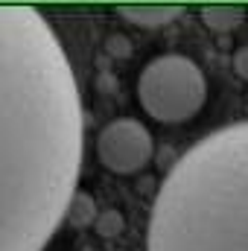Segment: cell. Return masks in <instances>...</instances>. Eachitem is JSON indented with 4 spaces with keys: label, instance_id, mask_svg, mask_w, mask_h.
<instances>
[{
    "label": "cell",
    "instance_id": "cell-2",
    "mask_svg": "<svg viewBox=\"0 0 248 251\" xmlns=\"http://www.w3.org/2000/svg\"><path fill=\"white\" fill-rule=\"evenodd\" d=\"M146 251H248V120L210 131L173 164Z\"/></svg>",
    "mask_w": 248,
    "mask_h": 251
},
{
    "label": "cell",
    "instance_id": "cell-10",
    "mask_svg": "<svg viewBox=\"0 0 248 251\" xmlns=\"http://www.w3.org/2000/svg\"><path fill=\"white\" fill-rule=\"evenodd\" d=\"M234 70H237V76H240V79H246V82H248V44H246V47H240V50L234 53Z\"/></svg>",
    "mask_w": 248,
    "mask_h": 251
},
{
    "label": "cell",
    "instance_id": "cell-1",
    "mask_svg": "<svg viewBox=\"0 0 248 251\" xmlns=\"http://www.w3.org/2000/svg\"><path fill=\"white\" fill-rule=\"evenodd\" d=\"M82 155V97L59 35L38 9L0 3V251H44Z\"/></svg>",
    "mask_w": 248,
    "mask_h": 251
},
{
    "label": "cell",
    "instance_id": "cell-4",
    "mask_svg": "<svg viewBox=\"0 0 248 251\" xmlns=\"http://www.w3.org/2000/svg\"><path fill=\"white\" fill-rule=\"evenodd\" d=\"M155 155V140L140 120L120 117L111 120L97 134V158L105 170L117 176L140 173Z\"/></svg>",
    "mask_w": 248,
    "mask_h": 251
},
{
    "label": "cell",
    "instance_id": "cell-7",
    "mask_svg": "<svg viewBox=\"0 0 248 251\" xmlns=\"http://www.w3.org/2000/svg\"><path fill=\"white\" fill-rule=\"evenodd\" d=\"M97 216H99V213H97V201H94V196L76 190L73 199H70V204H67L64 222H70L73 228H85V225H94Z\"/></svg>",
    "mask_w": 248,
    "mask_h": 251
},
{
    "label": "cell",
    "instance_id": "cell-6",
    "mask_svg": "<svg viewBox=\"0 0 248 251\" xmlns=\"http://www.w3.org/2000/svg\"><path fill=\"white\" fill-rule=\"evenodd\" d=\"M198 15H201L207 29H213V32H234L246 21L248 9L246 6H234V3H210V6H201Z\"/></svg>",
    "mask_w": 248,
    "mask_h": 251
},
{
    "label": "cell",
    "instance_id": "cell-5",
    "mask_svg": "<svg viewBox=\"0 0 248 251\" xmlns=\"http://www.w3.org/2000/svg\"><path fill=\"white\" fill-rule=\"evenodd\" d=\"M117 15L140 29H161L178 21L184 15V6L181 3H128V6H117Z\"/></svg>",
    "mask_w": 248,
    "mask_h": 251
},
{
    "label": "cell",
    "instance_id": "cell-3",
    "mask_svg": "<svg viewBox=\"0 0 248 251\" xmlns=\"http://www.w3.org/2000/svg\"><path fill=\"white\" fill-rule=\"evenodd\" d=\"M137 100L158 123H187L204 108L207 79L193 59L167 53L140 70Z\"/></svg>",
    "mask_w": 248,
    "mask_h": 251
},
{
    "label": "cell",
    "instance_id": "cell-9",
    "mask_svg": "<svg viewBox=\"0 0 248 251\" xmlns=\"http://www.w3.org/2000/svg\"><path fill=\"white\" fill-rule=\"evenodd\" d=\"M105 50H108L114 59H125V56L131 53V41H128L125 35H111V38L105 41Z\"/></svg>",
    "mask_w": 248,
    "mask_h": 251
},
{
    "label": "cell",
    "instance_id": "cell-8",
    "mask_svg": "<svg viewBox=\"0 0 248 251\" xmlns=\"http://www.w3.org/2000/svg\"><path fill=\"white\" fill-rule=\"evenodd\" d=\"M97 234L99 237H117L120 231H123V216L117 213V210H105V213H99L97 216Z\"/></svg>",
    "mask_w": 248,
    "mask_h": 251
}]
</instances>
